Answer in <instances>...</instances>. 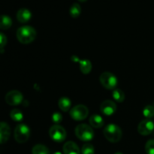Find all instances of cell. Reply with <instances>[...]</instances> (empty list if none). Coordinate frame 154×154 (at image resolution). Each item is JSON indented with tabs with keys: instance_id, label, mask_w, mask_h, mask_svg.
Returning <instances> with one entry per match:
<instances>
[{
	"instance_id": "22",
	"label": "cell",
	"mask_w": 154,
	"mask_h": 154,
	"mask_svg": "<svg viewBox=\"0 0 154 154\" xmlns=\"http://www.w3.org/2000/svg\"><path fill=\"white\" fill-rule=\"evenodd\" d=\"M143 115L146 119H150L154 117V106L153 105H147L143 109Z\"/></svg>"
},
{
	"instance_id": "10",
	"label": "cell",
	"mask_w": 154,
	"mask_h": 154,
	"mask_svg": "<svg viewBox=\"0 0 154 154\" xmlns=\"http://www.w3.org/2000/svg\"><path fill=\"white\" fill-rule=\"evenodd\" d=\"M100 111L105 115L111 116L117 111V105L113 101L105 100L101 105Z\"/></svg>"
},
{
	"instance_id": "19",
	"label": "cell",
	"mask_w": 154,
	"mask_h": 154,
	"mask_svg": "<svg viewBox=\"0 0 154 154\" xmlns=\"http://www.w3.org/2000/svg\"><path fill=\"white\" fill-rule=\"evenodd\" d=\"M81 13V8L78 3H73L69 9V14L73 18H77Z\"/></svg>"
},
{
	"instance_id": "15",
	"label": "cell",
	"mask_w": 154,
	"mask_h": 154,
	"mask_svg": "<svg viewBox=\"0 0 154 154\" xmlns=\"http://www.w3.org/2000/svg\"><path fill=\"white\" fill-rule=\"evenodd\" d=\"M78 63L80 65V70L83 74L87 75V74H90L91 72L92 63L90 60H87V59L82 60H78Z\"/></svg>"
},
{
	"instance_id": "18",
	"label": "cell",
	"mask_w": 154,
	"mask_h": 154,
	"mask_svg": "<svg viewBox=\"0 0 154 154\" xmlns=\"http://www.w3.org/2000/svg\"><path fill=\"white\" fill-rule=\"evenodd\" d=\"M32 154H50L49 149L43 144H36L32 150Z\"/></svg>"
},
{
	"instance_id": "1",
	"label": "cell",
	"mask_w": 154,
	"mask_h": 154,
	"mask_svg": "<svg viewBox=\"0 0 154 154\" xmlns=\"http://www.w3.org/2000/svg\"><path fill=\"white\" fill-rule=\"evenodd\" d=\"M37 32L36 30L30 26H23L20 27L17 31V38L23 45L32 43L35 39Z\"/></svg>"
},
{
	"instance_id": "26",
	"label": "cell",
	"mask_w": 154,
	"mask_h": 154,
	"mask_svg": "<svg viewBox=\"0 0 154 154\" xmlns=\"http://www.w3.org/2000/svg\"><path fill=\"white\" fill-rule=\"evenodd\" d=\"M6 44H7V37L5 34L0 32V49L4 48Z\"/></svg>"
},
{
	"instance_id": "2",
	"label": "cell",
	"mask_w": 154,
	"mask_h": 154,
	"mask_svg": "<svg viewBox=\"0 0 154 154\" xmlns=\"http://www.w3.org/2000/svg\"><path fill=\"white\" fill-rule=\"evenodd\" d=\"M103 134L105 138L111 143L119 142L123 135L120 126L114 123H110L105 126L103 130Z\"/></svg>"
},
{
	"instance_id": "8",
	"label": "cell",
	"mask_w": 154,
	"mask_h": 154,
	"mask_svg": "<svg viewBox=\"0 0 154 154\" xmlns=\"http://www.w3.org/2000/svg\"><path fill=\"white\" fill-rule=\"evenodd\" d=\"M23 96L18 90H11L8 92L5 96V102L11 106H16L23 102Z\"/></svg>"
},
{
	"instance_id": "20",
	"label": "cell",
	"mask_w": 154,
	"mask_h": 154,
	"mask_svg": "<svg viewBox=\"0 0 154 154\" xmlns=\"http://www.w3.org/2000/svg\"><path fill=\"white\" fill-rule=\"evenodd\" d=\"M112 97L115 102L122 103L125 99V94L120 89H114L112 92Z\"/></svg>"
},
{
	"instance_id": "9",
	"label": "cell",
	"mask_w": 154,
	"mask_h": 154,
	"mask_svg": "<svg viewBox=\"0 0 154 154\" xmlns=\"http://www.w3.org/2000/svg\"><path fill=\"white\" fill-rule=\"evenodd\" d=\"M154 123L150 119H145L140 122L138 126V132L141 135H149L153 132Z\"/></svg>"
},
{
	"instance_id": "27",
	"label": "cell",
	"mask_w": 154,
	"mask_h": 154,
	"mask_svg": "<svg viewBox=\"0 0 154 154\" xmlns=\"http://www.w3.org/2000/svg\"><path fill=\"white\" fill-rule=\"evenodd\" d=\"M54 154H63V153H60V152H55Z\"/></svg>"
},
{
	"instance_id": "7",
	"label": "cell",
	"mask_w": 154,
	"mask_h": 154,
	"mask_svg": "<svg viewBox=\"0 0 154 154\" xmlns=\"http://www.w3.org/2000/svg\"><path fill=\"white\" fill-rule=\"evenodd\" d=\"M89 110L84 105H78L72 108L70 111V116L75 121H81L88 117Z\"/></svg>"
},
{
	"instance_id": "25",
	"label": "cell",
	"mask_w": 154,
	"mask_h": 154,
	"mask_svg": "<svg viewBox=\"0 0 154 154\" xmlns=\"http://www.w3.org/2000/svg\"><path fill=\"white\" fill-rule=\"evenodd\" d=\"M51 119H52V121L54 122V123H55L56 124L58 125L59 123H60L63 121V116H62V114H60V113L54 112V114H52Z\"/></svg>"
},
{
	"instance_id": "17",
	"label": "cell",
	"mask_w": 154,
	"mask_h": 154,
	"mask_svg": "<svg viewBox=\"0 0 154 154\" xmlns=\"http://www.w3.org/2000/svg\"><path fill=\"white\" fill-rule=\"evenodd\" d=\"M12 26V20L8 15H0V29L3 30L8 29Z\"/></svg>"
},
{
	"instance_id": "11",
	"label": "cell",
	"mask_w": 154,
	"mask_h": 154,
	"mask_svg": "<svg viewBox=\"0 0 154 154\" xmlns=\"http://www.w3.org/2000/svg\"><path fill=\"white\" fill-rule=\"evenodd\" d=\"M11 135V128L7 123L0 122V144L7 142Z\"/></svg>"
},
{
	"instance_id": "16",
	"label": "cell",
	"mask_w": 154,
	"mask_h": 154,
	"mask_svg": "<svg viewBox=\"0 0 154 154\" xmlns=\"http://www.w3.org/2000/svg\"><path fill=\"white\" fill-rule=\"evenodd\" d=\"M58 105L59 108H60V109L61 111L66 112V111H69L71 109V107H72V101L67 97H62L59 100Z\"/></svg>"
},
{
	"instance_id": "29",
	"label": "cell",
	"mask_w": 154,
	"mask_h": 154,
	"mask_svg": "<svg viewBox=\"0 0 154 154\" xmlns=\"http://www.w3.org/2000/svg\"><path fill=\"white\" fill-rule=\"evenodd\" d=\"M78 1H80V2H85V1H87V0H78Z\"/></svg>"
},
{
	"instance_id": "4",
	"label": "cell",
	"mask_w": 154,
	"mask_h": 154,
	"mask_svg": "<svg viewBox=\"0 0 154 154\" xmlns=\"http://www.w3.org/2000/svg\"><path fill=\"white\" fill-rule=\"evenodd\" d=\"M99 81L105 89L113 90L116 88L118 83L117 77L109 72H105L102 73L99 77Z\"/></svg>"
},
{
	"instance_id": "23",
	"label": "cell",
	"mask_w": 154,
	"mask_h": 154,
	"mask_svg": "<svg viewBox=\"0 0 154 154\" xmlns=\"http://www.w3.org/2000/svg\"><path fill=\"white\" fill-rule=\"evenodd\" d=\"M81 153L82 154H95V149L94 147L91 144H84L81 148Z\"/></svg>"
},
{
	"instance_id": "12",
	"label": "cell",
	"mask_w": 154,
	"mask_h": 154,
	"mask_svg": "<svg viewBox=\"0 0 154 154\" xmlns=\"http://www.w3.org/2000/svg\"><path fill=\"white\" fill-rule=\"evenodd\" d=\"M32 17V13L29 9L20 8L17 13V19L21 23H25L30 20Z\"/></svg>"
},
{
	"instance_id": "5",
	"label": "cell",
	"mask_w": 154,
	"mask_h": 154,
	"mask_svg": "<svg viewBox=\"0 0 154 154\" xmlns=\"http://www.w3.org/2000/svg\"><path fill=\"white\" fill-rule=\"evenodd\" d=\"M30 136V129L27 125L19 124L14 129V138L17 142L23 144L26 142Z\"/></svg>"
},
{
	"instance_id": "14",
	"label": "cell",
	"mask_w": 154,
	"mask_h": 154,
	"mask_svg": "<svg viewBox=\"0 0 154 154\" xmlns=\"http://www.w3.org/2000/svg\"><path fill=\"white\" fill-rule=\"evenodd\" d=\"M90 124L92 127L99 129V128L102 127L104 126L105 122H104L103 118L100 115H99V114H93L90 117Z\"/></svg>"
},
{
	"instance_id": "28",
	"label": "cell",
	"mask_w": 154,
	"mask_h": 154,
	"mask_svg": "<svg viewBox=\"0 0 154 154\" xmlns=\"http://www.w3.org/2000/svg\"><path fill=\"white\" fill-rule=\"evenodd\" d=\"M114 154H123V153H120V152H117V153H115Z\"/></svg>"
},
{
	"instance_id": "24",
	"label": "cell",
	"mask_w": 154,
	"mask_h": 154,
	"mask_svg": "<svg viewBox=\"0 0 154 154\" xmlns=\"http://www.w3.org/2000/svg\"><path fill=\"white\" fill-rule=\"evenodd\" d=\"M145 151L147 154H154V139L149 140L146 143Z\"/></svg>"
},
{
	"instance_id": "13",
	"label": "cell",
	"mask_w": 154,
	"mask_h": 154,
	"mask_svg": "<svg viewBox=\"0 0 154 154\" xmlns=\"http://www.w3.org/2000/svg\"><path fill=\"white\" fill-rule=\"evenodd\" d=\"M63 153L64 154H80L81 151L74 141H67L63 145Z\"/></svg>"
},
{
	"instance_id": "6",
	"label": "cell",
	"mask_w": 154,
	"mask_h": 154,
	"mask_svg": "<svg viewBox=\"0 0 154 154\" xmlns=\"http://www.w3.org/2000/svg\"><path fill=\"white\" fill-rule=\"evenodd\" d=\"M49 135L51 139L55 142H63L66 138V131L60 125H54L49 130Z\"/></svg>"
},
{
	"instance_id": "3",
	"label": "cell",
	"mask_w": 154,
	"mask_h": 154,
	"mask_svg": "<svg viewBox=\"0 0 154 154\" xmlns=\"http://www.w3.org/2000/svg\"><path fill=\"white\" fill-rule=\"evenodd\" d=\"M75 135L83 141H90L94 138V131L90 126L87 124L78 125L75 128Z\"/></svg>"
},
{
	"instance_id": "21",
	"label": "cell",
	"mask_w": 154,
	"mask_h": 154,
	"mask_svg": "<svg viewBox=\"0 0 154 154\" xmlns=\"http://www.w3.org/2000/svg\"><path fill=\"white\" fill-rule=\"evenodd\" d=\"M10 117L14 121L20 122L23 119V114L20 110L17 109V108H14L10 112Z\"/></svg>"
}]
</instances>
